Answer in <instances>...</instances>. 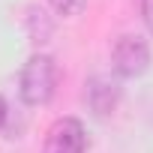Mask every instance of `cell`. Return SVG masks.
I'll return each mask as SVG.
<instances>
[{
    "instance_id": "cell-1",
    "label": "cell",
    "mask_w": 153,
    "mask_h": 153,
    "mask_svg": "<svg viewBox=\"0 0 153 153\" xmlns=\"http://www.w3.org/2000/svg\"><path fill=\"white\" fill-rule=\"evenodd\" d=\"M60 81V69L48 54H33L21 69V99L27 105H45Z\"/></svg>"
},
{
    "instance_id": "cell-2",
    "label": "cell",
    "mask_w": 153,
    "mask_h": 153,
    "mask_svg": "<svg viewBox=\"0 0 153 153\" xmlns=\"http://www.w3.org/2000/svg\"><path fill=\"white\" fill-rule=\"evenodd\" d=\"M111 63H114V72L123 75V78H135L141 75L150 63V51L144 45V39L138 36H120L111 48Z\"/></svg>"
},
{
    "instance_id": "cell-3",
    "label": "cell",
    "mask_w": 153,
    "mask_h": 153,
    "mask_svg": "<svg viewBox=\"0 0 153 153\" xmlns=\"http://www.w3.org/2000/svg\"><path fill=\"white\" fill-rule=\"evenodd\" d=\"M84 150H87V135L75 117H60L51 123L42 153H84Z\"/></svg>"
},
{
    "instance_id": "cell-4",
    "label": "cell",
    "mask_w": 153,
    "mask_h": 153,
    "mask_svg": "<svg viewBox=\"0 0 153 153\" xmlns=\"http://www.w3.org/2000/svg\"><path fill=\"white\" fill-rule=\"evenodd\" d=\"M84 3H87V0H51V6L57 12H63V15H78L84 9Z\"/></svg>"
},
{
    "instance_id": "cell-5",
    "label": "cell",
    "mask_w": 153,
    "mask_h": 153,
    "mask_svg": "<svg viewBox=\"0 0 153 153\" xmlns=\"http://www.w3.org/2000/svg\"><path fill=\"white\" fill-rule=\"evenodd\" d=\"M141 12H144V21H147V27L153 33V0H141Z\"/></svg>"
},
{
    "instance_id": "cell-6",
    "label": "cell",
    "mask_w": 153,
    "mask_h": 153,
    "mask_svg": "<svg viewBox=\"0 0 153 153\" xmlns=\"http://www.w3.org/2000/svg\"><path fill=\"white\" fill-rule=\"evenodd\" d=\"M3 123H6V102L0 99V129H3Z\"/></svg>"
}]
</instances>
